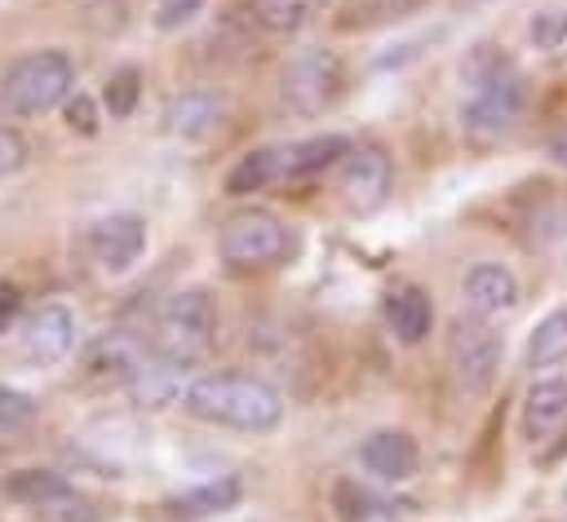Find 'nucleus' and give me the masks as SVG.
Here are the masks:
<instances>
[{"instance_id":"1","label":"nucleus","mask_w":567,"mask_h":522,"mask_svg":"<svg viewBox=\"0 0 567 522\" xmlns=\"http://www.w3.org/2000/svg\"><path fill=\"white\" fill-rule=\"evenodd\" d=\"M182 411L204 425H221L239 434H270L284 420V394L270 380L248 376V372H204L186 380Z\"/></svg>"},{"instance_id":"2","label":"nucleus","mask_w":567,"mask_h":522,"mask_svg":"<svg viewBox=\"0 0 567 522\" xmlns=\"http://www.w3.org/2000/svg\"><path fill=\"white\" fill-rule=\"evenodd\" d=\"M346 155H350V137H341V133L257 146L226 173V195H252V190H270L284 181H301V177H315L323 168H337Z\"/></svg>"},{"instance_id":"3","label":"nucleus","mask_w":567,"mask_h":522,"mask_svg":"<svg viewBox=\"0 0 567 522\" xmlns=\"http://www.w3.org/2000/svg\"><path fill=\"white\" fill-rule=\"evenodd\" d=\"M75 93V62L62 49H31L0 75V102L13 115H44Z\"/></svg>"},{"instance_id":"4","label":"nucleus","mask_w":567,"mask_h":522,"mask_svg":"<svg viewBox=\"0 0 567 522\" xmlns=\"http://www.w3.org/2000/svg\"><path fill=\"white\" fill-rule=\"evenodd\" d=\"M217 336V301L208 288H182L173 292L155 314V349L173 363H195L208 354Z\"/></svg>"},{"instance_id":"5","label":"nucleus","mask_w":567,"mask_h":522,"mask_svg":"<svg viewBox=\"0 0 567 522\" xmlns=\"http://www.w3.org/2000/svg\"><path fill=\"white\" fill-rule=\"evenodd\" d=\"M346 93V66L332 49L323 44H310V49H297L284 66V80H279V97L292 115L301 119H315L323 111L337 106V97Z\"/></svg>"},{"instance_id":"6","label":"nucleus","mask_w":567,"mask_h":522,"mask_svg":"<svg viewBox=\"0 0 567 522\" xmlns=\"http://www.w3.org/2000/svg\"><path fill=\"white\" fill-rule=\"evenodd\" d=\"M292 248L288 226L266 212V208H244L235 217H226L221 234H217V252L226 265L235 270H261V265H279Z\"/></svg>"},{"instance_id":"7","label":"nucleus","mask_w":567,"mask_h":522,"mask_svg":"<svg viewBox=\"0 0 567 522\" xmlns=\"http://www.w3.org/2000/svg\"><path fill=\"white\" fill-rule=\"evenodd\" d=\"M501 358H505V336L496 332V323H483L474 314H456L452 319V327H447V363H452L456 380L470 394L492 389V380L501 372Z\"/></svg>"},{"instance_id":"8","label":"nucleus","mask_w":567,"mask_h":522,"mask_svg":"<svg viewBox=\"0 0 567 522\" xmlns=\"http://www.w3.org/2000/svg\"><path fill=\"white\" fill-rule=\"evenodd\" d=\"M523 111H527V80L518 71V75H509L501 84H487L478 93H465L456 119H461V133L470 142H501V137H509L518 128Z\"/></svg>"},{"instance_id":"9","label":"nucleus","mask_w":567,"mask_h":522,"mask_svg":"<svg viewBox=\"0 0 567 522\" xmlns=\"http://www.w3.org/2000/svg\"><path fill=\"white\" fill-rule=\"evenodd\" d=\"M394 186V164L381 146H350V155L337 164V190L350 212H377L390 199Z\"/></svg>"},{"instance_id":"10","label":"nucleus","mask_w":567,"mask_h":522,"mask_svg":"<svg viewBox=\"0 0 567 522\" xmlns=\"http://www.w3.org/2000/svg\"><path fill=\"white\" fill-rule=\"evenodd\" d=\"M523 305V283L505 261H474L461 279V310L483 319V323H501Z\"/></svg>"},{"instance_id":"11","label":"nucleus","mask_w":567,"mask_h":522,"mask_svg":"<svg viewBox=\"0 0 567 522\" xmlns=\"http://www.w3.org/2000/svg\"><path fill=\"white\" fill-rule=\"evenodd\" d=\"M146 252V221L137 212H111L89 226V257L106 274H128Z\"/></svg>"},{"instance_id":"12","label":"nucleus","mask_w":567,"mask_h":522,"mask_svg":"<svg viewBox=\"0 0 567 522\" xmlns=\"http://www.w3.org/2000/svg\"><path fill=\"white\" fill-rule=\"evenodd\" d=\"M359 464L368 478H377L385 487H403L421 469V447L408 429H377L359 442Z\"/></svg>"},{"instance_id":"13","label":"nucleus","mask_w":567,"mask_h":522,"mask_svg":"<svg viewBox=\"0 0 567 522\" xmlns=\"http://www.w3.org/2000/svg\"><path fill=\"white\" fill-rule=\"evenodd\" d=\"M18 345H22V358H31V363H40V367L62 363V358L71 354V345H75V314H71L66 305H58V301L40 305V310L22 323Z\"/></svg>"},{"instance_id":"14","label":"nucleus","mask_w":567,"mask_h":522,"mask_svg":"<svg viewBox=\"0 0 567 522\" xmlns=\"http://www.w3.org/2000/svg\"><path fill=\"white\" fill-rule=\"evenodd\" d=\"M567 425V376L563 372H540L518 407V429L527 442H545Z\"/></svg>"},{"instance_id":"15","label":"nucleus","mask_w":567,"mask_h":522,"mask_svg":"<svg viewBox=\"0 0 567 522\" xmlns=\"http://www.w3.org/2000/svg\"><path fill=\"white\" fill-rule=\"evenodd\" d=\"M151 354H155V345H146L142 336H133V332H124V327H111V332H97V336L89 341L84 367H89L93 376H111V380L124 385Z\"/></svg>"},{"instance_id":"16","label":"nucleus","mask_w":567,"mask_h":522,"mask_svg":"<svg viewBox=\"0 0 567 522\" xmlns=\"http://www.w3.org/2000/svg\"><path fill=\"white\" fill-rule=\"evenodd\" d=\"M381 314H385V327H390V336H394L399 345H421V341L434 332V301H430V292L416 288V283L390 288Z\"/></svg>"},{"instance_id":"17","label":"nucleus","mask_w":567,"mask_h":522,"mask_svg":"<svg viewBox=\"0 0 567 522\" xmlns=\"http://www.w3.org/2000/svg\"><path fill=\"white\" fill-rule=\"evenodd\" d=\"M226 119V102L208 88H190V93H177L168 106H164V128L182 142H199V137H213Z\"/></svg>"},{"instance_id":"18","label":"nucleus","mask_w":567,"mask_h":522,"mask_svg":"<svg viewBox=\"0 0 567 522\" xmlns=\"http://www.w3.org/2000/svg\"><path fill=\"white\" fill-rule=\"evenodd\" d=\"M182 363H173V358H164L159 349L124 380V394L133 398V407H146V411H159V407H168V403H182Z\"/></svg>"},{"instance_id":"19","label":"nucleus","mask_w":567,"mask_h":522,"mask_svg":"<svg viewBox=\"0 0 567 522\" xmlns=\"http://www.w3.org/2000/svg\"><path fill=\"white\" fill-rule=\"evenodd\" d=\"M244 500V482L235 473H217L199 487H186L182 495L168 500V513L182 518V522H199V518H213V513H226Z\"/></svg>"},{"instance_id":"20","label":"nucleus","mask_w":567,"mask_h":522,"mask_svg":"<svg viewBox=\"0 0 567 522\" xmlns=\"http://www.w3.org/2000/svg\"><path fill=\"white\" fill-rule=\"evenodd\" d=\"M456 75H461L465 93H478V88H487V84H501V80L518 75V62H514L496 40H478V44L465 49Z\"/></svg>"},{"instance_id":"21","label":"nucleus","mask_w":567,"mask_h":522,"mask_svg":"<svg viewBox=\"0 0 567 522\" xmlns=\"http://www.w3.org/2000/svg\"><path fill=\"white\" fill-rule=\"evenodd\" d=\"M567 358V305L549 310L527 336V367H554Z\"/></svg>"},{"instance_id":"22","label":"nucleus","mask_w":567,"mask_h":522,"mask_svg":"<svg viewBox=\"0 0 567 522\" xmlns=\"http://www.w3.org/2000/svg\"><path fill=\"white\" fill-rule=\"evenodd\" d=\"M319 0H248V18L275 35H292L315 18Z\"/></svg>"},{"instance_id":"23","label":"nucleus","mask_w":567,"mask_h":522,"mask_svg":"<svg viewBox=\"0 0 567 522\" xmlns=\"http://www.w3.org/2000/svg\"><path fill=\"white\" fill-rule=\"evenodd\" d=\"M71 491V482L62 478V473H53V469H18L13 478H9V495L18 500V504H27V509H49L58 495H66Z\"/></svg>"},{"instance_id":"24","label":"nucleus","mask_w":567,"mask_h":522,"mask_svg":"<svg viewBox=\"0 0 567 522\" xmlns=\"http://www.w3.org/2000/svg\"><path fill=\"white\" fill-rule=\"evenodd\" d=\"M425 0H346L341 4V27L354 31V27H381V22H399L408 13H416Z\"/></svg>"},{"instance_id":"25","label":"nucleus","mask_w":567,"mask_h":522,"mask_svg":"<svg viewBox=\"0 0 567 522\" xmlns=\"http://www.w3.org/2000/svg\"><path fill=\"white\" fill-rule=\"evenodd\" d=\"M527 40H532V49H540V53L563 49V44H567V4H549V9L532 13V18H527Z\"/></svg>"},{"instance_id":"26","label":"nucleus","mask_w":567,"mask_h":522,"mask_svg":"<svg viewBox=\"0 0 567 522\" xmlns=\"http://www.w3.org/2000/svg\"><path fill=\"white\" fill-rule=\"evenodd\" d=\"M137 93H142V71H137V66H120V71H111V80H106V88H102V102H106L111 119L133 115Z\"/></svg>"},{"instance_id":"27","label":"nucleus","mask_w":567,"mask_h":522,"mask_svg":"<svg viewBox=\"0 0 567 522\" xmlns=\"http://www.w3.org/2000/svg\"><path fill=\"white\" fill-rule=\"evenodd\" d=\"M31 420H35V398L13 385H0V434H22L31 429Z\"/></svg>"},{"instance_id":"28","label":"nucleus","mask_w":567,"mask_h":522,"mask_svg":"<svg viewBox=\"0 0 567 522\" xmlns=\"http://www.w3.org/2000/svg\"><path fill=\"white\" fill-rule=\"evenodd\" d=\"M40 522H97V509L71 487V491L58 495L49 509H40Z\"/></svg>"},{"instance_id":"29","label":"nucleus","mask_w":567,"mask_h":522,"mask_svg":"<svg viewBox=\"0 0 567 522\" xmlns=\"http://www.w3.org/2000/svg\"><path fill=\"white\" fill-rule=\"evenodd\" d=\"M22 164H27V142H22V133L0 124V177L18 173Z\"/></svg>"},{"instance_id":"30","label":"nucleus","mask_w":567,"mask_h":522,"mask_svg":"<svg viewBox=\"0 0 567 522\" xmlns=\"http://www.w3.org/2000/svg\"><path fill=\"white\" fill-rule=\"evenodd\" d=\"M199 4H204V0H159V9H155V27H159V31H173V27L190 22V18L199 13Z\"/></svg>"},{"instance_id":"31","label":"nucleus","mask_w":567,"mask_h":522,"mask_svg":"<svg viewBox=\"0 0 567 522\" xmlns=\"http://www.w3.org/2000/svg\"><path fill=\"white\" fill-rule=\"evenodd\" d=\"M66 124L75 128V133H97V111H93V102L84 97V93H71L66 97Z\"/></svg>"},{"instance_id":"32","label":"nucleus","mask_w":567,"mask_h":522,"mask_svg":"<svg viewBox=\"0 0 567 522\" xmlns=\"http://www.w3.org/2000/svg\"><path fill=\"white\" fill-rule=\"evenodd\" d=\"M18 319H22V288L0 279V332H9Z\"/></svg>"},{"instance_id":"33","label":"nucleus","mask_w":567,"mask_h":522,"mask_svg":"<svg viewBox=\"0 0 567 522\" xmlns=\"http://www.w3.org/2000/svg\"><path fill=\"white\" fill-rule=\"evenodd\" d=\"M545 150H549V159H554V164H563V168H567V124H563L558 133H549Z\"/></svg>"},{"instance_id":"34","label":"nucleus","mask_w":567,"mask_h":522,"mask_svg":"<svg viewBox=\"0 0 567 522\" xmlns=\"http://www.w3.org/2000/svg\"><path fill=\"white\" fill-rule=\"evenodd\" d=\"M470 4H496V0H470Z\"/></svg>"},{"instance_id":"35","label":"nucleus","mask_w":567,"mask_h":522,"mask_svg":"<svg viewBox=\"0 0 567 522\" xmlns=\"http://www.w3.org/2000/svg\"><path fill=\"white\" fill-rule=\"evenodd\" d=\"M563 504H567V487H563Z\"/></svg>"}]
</instances>
